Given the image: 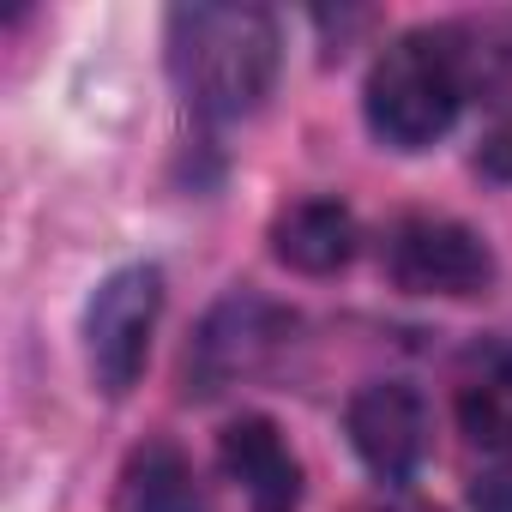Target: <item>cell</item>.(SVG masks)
I'll use <instances>...</instances> for the list:
<instances>
[{"instance_id": "1", "label": "cell", "mask_w": 512, "mask_h": 512, "mask_svg": "<svg viewBox=\"0 0 512 512\" xmlns=\"http://www.w3.org/2000/svg\"><path fill=\"white\" fill-rule=\"evenodd\" d=\"M278 19L266 7H175L169 13V73L193 115L247 121L278 85Z\"/></svg>"}, {"instance_id": "2", "label": "cell", "mask_w": 512, "mask_h": 512, "mask_svg": "<svg viewBox=\"0 0 512 512\" xmlns=\"http://www.w3.org/2000/svg\"><path fill=\"white\" fill-rule=\"evenodd\" d=\"M458 103H464V55L440 31L398 37L368 67V85H362L368 133L386 151H428L458 121Z\"/></svg>"}, {"instance_id": "3", "label": "cell", "mask_w": 512, "mask_h": 512, "mask_svg": "<svg viewBox=\"0 0 512 512\" xmlns=\"http://www.w3.org/2000/svg\"><path fill=\"white\" fill-rule=\"evenodd\" d=\"M157 314H163V272L145 260L109 272L85 302V368L103 398H127L139 386Z\"/></svg>"}, {"instance_id": "4", "label": "cell", "mask_w": 512, "mask_h": 512, "mask_svg": "<svg viewBox=\"0 0 512 512\" xmlns=\"http://www.w3.org/2000/svg\"><path fill=\"white\" fill-rule=\"evenodd\" d=\"M386 272L410 296L464 302V296H482L494 284V247L458 217L416 211V217H398L386 235Z\"/></svg>"}, {"instance_id": "5", "label": "cell", "mask_w": 512, "mask_h": 512, "mask_svg": "<svg viewBox=\"0 0 512 512\" xmlns=\"http://www.w3.org/2000/svg\"><path fill=\"white\" fill-rule=\"evenodd\" d=\"M290 326L296 320L266 296H241V290L223 296L187 344V392L217 398V392H229L253 374H266L272 356L290 344Z\"/></svg>"}, {"instance_id": "6", "label": "cell", "mask_w": 512, "mask_h": 512, "mask_svg": "<svg viewBox=\"0 0 512 512\" xmlns=\"http://www.w3.org/2000/svg\"><path fill=\"white\" fill-rule=\"evenodd\" d=\"M356 458L380 482H410L428 458V404L404 380H368L344 410Z\"/></svg>"}, {"instance_id": "7", "label": "cell", "mask_w": 512, "mask_h": 512, "mask_svg": "<svg viewBox=\"0 0 512 512\" xmlns=\"http://www.w3.org/2000/svg\"><path fill=\"white\" fill-rule=\"evenodd\" d=\"M217 458L253 512H296L302 506V464L272 416H235L217 440Z\"/></svg>"}, {"instance_id": "8", "label": "cell", "mask_w": 512, "mask_h": 512, "mask_svg": "<svg viewBox=\"0 0 512 512\" xmlns=\"http://www.w3.org/2000/svg\"><path fill=\"white\" fill-rule=\"evenodd\" d=\"M272 253L302 278H332L356 260V217L344 199H296L272 217Z\"/></svg>"}, {"instance_id": "9", "label": "cell", "mask_w": 512, "mask_h": 512, "mask_svg": "<svg viewBox=\"0 0 512 512\" xmlns=\"http://www.w3.org/2000/svg\"><path fill=\"white\" fill-rule=\"evenodd\" d=\"M452 410L476 452H512V344L506 338L470 350V362L458 368Z\"/></svg>"}, {"instance_id": "10", "label": "cell", "mask_w": 512, "mask_h": 512, "mask_svg": "<svg viewBox=\"0 0 512 512\" xmlns=\"http://www.w3.org/2000/svg\"><path fill=\"white\" fill-rule=\"evenodd\" d=\"M115 512H205V488H199L193 464L181 458V446L145 440V446L121 464Z\"/></svg>"}, {"instance_id": "11", "label": "cell", "mask_w": 512, "mask_h": 512, "mask_svg": "<svg viewBox=\"0 0 512 512\" xmlns=\"http://www.w3.org/2000/svg\"><path fill=\"white\" fill-rule=\"evenodd\" d=\"M392 512H434V506H416V500H404V506H392Z\"/></svg>"}]
</instances>
